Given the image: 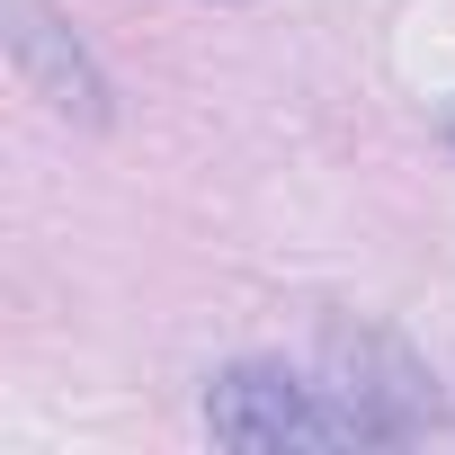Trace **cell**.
Listing matches in <instances>:
<instances>
[{
    "instance_id": "7a4b0ae2",
    "label": "cell",
    "mask_w": 455,
    "mask_h": 455,
    "mask_svg": "<svg viewBox=\"0 0 455 455\" xmlns=\"http://www.w3.org/2000/svg\"><path fill=\"white\" fill-rule=\"evenodd\" d=\"M205 428H214V446H251V455H286V446H295V455H313V446H357L348 419H339V402H331L322 384L268 366V357H242V366L205 375Z\"/></svg>"
},
{
    "instance_id": "3957f363",
    "label": "cell",
    "mask_w": 455,
    "mask_h": 455,
    "mask_svg": "<svg viewBox=\"0 0 455 455\" xmlns=\"http://www.w3.org/2000/svg\"><path fill=\"white\" fill-rule=\"evenodd\" d=\"M0 19H10V63H19L28 99H45V108H54L63 125H81V134H108V125H116L108 72L90 63V45L45 10V0H0Z\"/></svg>"
},
{
    "instance_id": "6da1fadb",
    "label": "cell",
    "mask_w": 455,
    "mask_h": 455,
    "mask_svg": "<svg viewBox=\"0 0 455 455\" xmlns=\"http://www.w3.org/2000/svg\"><path fill=\"white\" fill-rule=\"evenodd\" d=\"M322 393L339 402L357 446H411L428 428H446V393L419 366L411 339L375 331V322H331L322 331Z\"/></svg>"
}]
</instances>
